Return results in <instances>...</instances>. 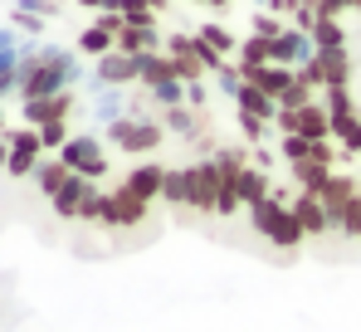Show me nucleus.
<instances>
[{
    "label": "nucleus",
    "instance_id": "obj_3",
    "mask_svg": "<svg viewBox=\"0 0 361 332\" xmlns=\"http://www.w3.org/2000/svg\"><path fill=\"white\" fill-rule=\"evenodd\" d=\"M171 5H185V10H200V15H220V20H230V15H240L249 0H171Z\"/></svg>",
    "mask_w": 361,
    "mask_h": 332
},
{
    "label": "nucleus",
    "instance_id": "obj_2",
    "mask_svg": "<svg viewBox=\"0 0 361 332\" xmlns=\"http://www.w3.org/2000/svg\"><path fill=\"white\" fill-rule=\"evenodd\" d=\"M235 20L337 249H361V0H249Z\"/></svg>",
    "mask_w": 361,
    "mask_h": 332
},
{
    "label": "nucleus",
    "instance_id": "obj_1",
    "mask_svg": "<svg viewBox=\"0 0 361 332\" xmlns=\"http://www.w3.org/2000/svg\"><path fill=\"white\" fill-rule=\"evenodd\" d=\"M0 176L88 230L337 244L244 69L240 20L171 0H0Z\"/></svg>",
    "mask_w": 361,
    "mask_h": 332
}]
</instances>
